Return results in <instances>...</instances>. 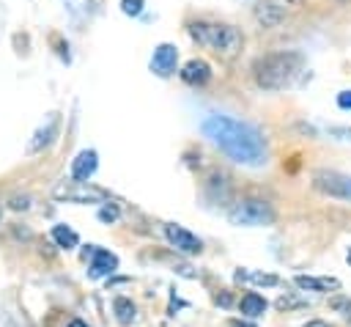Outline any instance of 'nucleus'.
I'll return each instance as SVG.
<instances>
[{"instance_id": "6e6552de", "label": "nucleus", "mask_w": 351, "mask_h": 327, "mask_svg": "<svg viewBox=\"0 0 351 327\" xmlns=\"http://www.w3.org/2000/svg\"><path fill=\"white\" fill-rule=\"evenodd\" d=\"M176 63H178V49L173 44H159L151 55V71L159 77H170L176 71Z\"/></svg>"}, {"instance_id": "ddd939ff", "label": "nucleus", "mask_w": 351, "mask_h": 327, "mask_svg": "<svg viewBox=\"0 0 351 327\" xmlns=\"http://www.w3.org/2000/svg\"><path fill=\"white\" fill-rule=\"evenodd\" d=\"M293 283L304 291H337L340 280L337 278H313V275H296Z\"/></svg>"}, {"instance_id": "aec40b11", "label": "nucleus", "mask_w": 351, "mask_h": 327, "mask_svg": "<svg viewBox=\"0 0 351 327\" xmlns=\"http://www.w3.org/2000/svg\"><path fill=\"white\" fill-rule=\"evenodd\" d=\"M307 302L304 300H299V297H291V294H285V297H280L277 300V308L280 311H291V308H304Z\"/></svg>"}, {"instance_id": "5701e85b", "label": "nucleus", "mask_w": 351, "mask_h": 327, "mask_svg": "<svg viewBox=\"0 0 351 327\" xmlns=\"http://www.w3.org/2000/svg\"><path fill=\"white\" fill-rule=\"evenodd\" d=\"M27 206H30V195H22V198H19V195H14V198H11V209H16V212H19V209H27Z\"/></svg>"}, {"instance_id": "7ed1b4c3", "label": "nucleus", "mask_w": 351, "mask_h": 327, "mask_svg": "<svg viewBox=\"0 0 351 327\" xmlns=\"http://www.w3.org/2000/svg\"><path fill=\"white\" fill-rule=\"evenodd\" d=\"M189 36L200 47L214 49L225 60L236 58L241 52V44H244V36L233 25H219V22H192L189 25Z\"/></svg>"}, {"instance_id": "2eb2a0df", "label": "nucleus", "mask_w": 351, "mask_h": 327, "mask_svg": "<svg viewBox=\"0 0 351 327\" xmlns=\"http://www.w3.org/2000/svg\"><path fill=\"white\" fill-rule=\"evenodd\" d=\"M239 308H241V313H244V316L255 319V316H263V313H266V300H263L261 294L250 291V294H244V297H241Z\"/></svg>"}, {"instance_id": "f257e3e1", "label": "nucleus", "mask_w": 351, "mask_h": 327, "mask_svg": "<svg viewBox=\"0 0 351 327\" xmlns=\"http://www.w3.org/2000/svg\"><path fill=\"white\" fill-rule=\"evenodd\" d=\"M200 132L233 162L239 165H250V168H258L266 162V140L263 135L247 124V121H239L233 115H219V113H211L203 118L200 124Z\"/></svg>"}, {"instance_id": "f8f14e48", "label": "nucleus", "mask_w": 351, "mask_h": 327, "mask_svg": "<svg viewBox=\"0 0 351 327\" xmlns=\"http://www.w3.org/2000/svg\"><path fill=\"white\" fill-rule=\"evenodd\" d=\"M118 269V258L110 253V250H101L96 247L93 250V261H90V278H107Z\"/></svg>"}, {"instance_id": "9d476101", "label": "nucleus", "mask_w": 351, "mask_h": 327, "mask_svg": "<svg viewBox=\"0 0 351 327\" xmlns=\"http://www.w3.org/2000/svg\"><path fill=\"white\" fill-rule=\"evenodd\" d=\"M252 14H255V19H258L263 27H274V25H280V22L285 19L282 5H277L274 0H261V3H255V5H252Z\"/></svg>"}, {"instance_id": "412c9836", "label": "nucleus", "mask_w": 351, "mask_h": 327, "mask_svg": "<svg viewBox=\"0 0 351 327\" xmlns=\"http://www.w3.org/2000/svg\"><path fill=\"white\" fill-rule=\"evenodd\" d=\"M250 280H255V283H261V286H277V283H280L277 275H263V272H252Z\"/></svg>"}, {"instance_id": "dca6fc26", "label": "nucleus", "mask_w": 351, "mask_h": 327, "mask_svg": "<svg viewBox=\"0 0 351 327\" xmlns=\"http://www.w3.org/2000/svg\"><path fill=\"white\" fill-rule=\"evenodd\" d=\"M52 239H55V242H58V247H63V250H71V247H77V245H80L77 231H71L69 225H52Z\"/></svg>"}, {"instance_id": "4468645a", "label": "nucleus", "mask_w": 351, "mask_h": 327, "mask_svg": "<svg viewBox=\"0 0 351 327\" xmlns=\"http://www.w3.org/2000/svg\"><path fill=\"white\" fill-rule=\"evenodd\" d=\"M58 115H49V121H47V126H41L36 135H33V140L27 143V151H41L44 146H49L52 143V137L58 135Z\"/></svg>"}, {"instance_id": "f03ea898", "label": "nucleus", "mask_w": 351, "mask_h": 327, "mask_svg": "<svg viewBox=\"0 0 351 327\" xmlns=\"http://www.w3.org/2000/svg\"><path fill=\"white\" fill-rule=\"evenodd\" d=\"M302 66H304L302 52L282 49V52H271V55L258 58L252 66V77L263 91H280L296 80Z\"/></svg>"}, {"instance_id": "a211bd4d", "label": "nucleus", "mask_w": 351, "mask_h": 327, "mask_svg": "<svg viewBox=\"0 0 351 327\" xmlns=\"http://www.w3.org/2000/svg\"><path fill=\"white\" fill-rule=\"evenodd\" d=\"M329 308H332L335 313H340L343 319H351V297L335 294V297H329Z\"/></svg>"}, {"instance_id": "9b49d317", "label": "nucleus", "mask_w": 351, "mask_h": 327, "mask_svg": "<svg viewBox=\"0 0 351 327\" xmlns=\"http://www.w3.org/2000/svg\"><path fill=\"white\" fill-rule=\"evenodd\" d=\"M181 80L189 82V85H203V82L211 80V66H208L203 58H192V60L184 63V69H181Z\"/></svg>"}, {"instance_id": "39448f33", "label": "nucleus", "mask_w": 351, "mask_h": 327, "mask_svg": "<svg viewBox=\"0 0 351 327\" xmlns=\"http://www.w3.org/2000/svg\"><path fill=\"white\" fill-rule=\"evenodd\" d=\"M55 198L69 201V203H99V201H107L110 192L101 187H93L88 181H66V184L55 187Z\"/></svg>"}, {"instance_id": "20e7f679", "label": "nucleus", "mask_w": 351, "mask_h": 327, "mask_svg": "<svg viewBox=\"0 0 351 327\" xmlns=\"http://www.w3.org/2000/svg\"><path fill=\"white\" fill-rule=\"evenodd\" d=\"M228 220L233 225L255 228V225H271L274 223V209L263 198H241L228 209Z\"/></svg>"}, {"instance_id": "cd10ccee", "label": "nucleus", "mask_w": 351, "mask_h": 327, "mask_svg": "<svg viewBox=\"0 0 351 327\" xmlns=\"http://www.w3.org/2000/svg\"><path fill=\"white\" fill-rule=\"evenodd\" d=\"M348 264H351V250H348Z\"/></svg>"}, {"instance_id": "0eeeda50", "label": "nucleus", "mask_w": 351, "mask_h": 327, "mask_svg": "<svg viewBox=\"0 0 351 327\" xmlns=\"http://www.w3.org/2000/svg\"><path fill=\"white\" fill-rule=\"evenodd\" d=\"M165 236H167V242L176 247V250H181V253H186V256H195V253H200V239L192 234V231H186L184 225H176V223H167L165 225Z\"/></svg>"}, {"instance_id": "f3484780", "label": "nucleus", "mask_w": 351, "mask_h": 327, "mask_svg": "<svg viewBox=\"0 0 351 327\" xmlns=\"http://www.w3.org/2000/svg\"><path fill=\"white\" fill-rule=\"evenodd\" d=\"M112 311H115V319L121 324H132L134 322V302L129 297H115L112 300Z\"/></svg>"}, {"instance_id": "6ab92c4d", "label": "nucleus", "mask_w": 351, "mask_h": 327, "mask_svg": "<svg viewBox=\"0 0 351 327\" xmlns=\"http://www.w3.org/2000/svg\"><path fill=\"white\" fill-rule=\"evenodd\" d=\"M118 217H121V212H118L115 203H104V206L99 209V220H101V223H115Z\"/></svg>"}, {"instance_id": "b1692460", "label": "nucleus", "mask_w": 351, "mask_h": 327, "mask_svg": "<svg viewBox=\"0 0 351 327\" xmlns=\"http://www.w3.org/2000/svg\"><path fill=\"white\" fill-rule=\"evenodd\" d=\"M337 107L340 110H351V91H340L337 93Z\"/></svg>"}, {"instance_id": "a878e982", "label": "nucleus", "mask_w": 351, "mask_h": 327, "mask_svg": "<svg viewBox=\"0 0 351 327\" xmlns=\"http://www.w3.org/2000/svg\"><path fill=\"white\" fill-rule=\"evenodd\" d=\"M230 327H255V324H250V322H239V319H233V322H230Z\"/></svg>"}, {"instance_id": "1a4fd4ad", "label": "nucleus", "mask_w": 351, "mask_h": 327, "mask_svg": "<svg viewBox=\"0 0 351 327\" xmlns=\"http://www.w3.org/2000/svg\"><path fill=\"white\" fill-rule=\"evenodd\" d=\"M99 168V154L93 148H82L71 159V181H88Z\"/></svg>"}, {"instance_id": "393cba45", "label": "nucleus", "mask_w": 351, "mask_h": 327, "mask_svg": "<svg viewBox=\"0 0 351 327\" xmlns=\"http://www.w3.org/2000/svg\"><path fill=\"white\" fill-rule=\"evenodd\" d=\"M304 327H332L329 322H321V319H313V322H307Z\"/></svg>"}, {"instance_id": "bb28decb", "label": "nucleus", "mask_w": 351, "mask_h": 327, "mask_svg": "<svg viewBox=\"0 0 351 327\" xmlns=\"http://www.w3.org/2000/svg\"><path fill=\"white\" fill-rule=\"evenodd\" d=\"M66 327H88V324H85V322H82V319H71V322H69V324H66Z\"/></svg>"}, {"instance_id": "423d86ee", "label": "nucleus", "mask_w": 351, "mask_h": 327, "mask_svg": "<svg viewBox=\"0 0 351 327\" xmlns=\"http://www.w3.org/2000/svg\"><path fill=\"white\" fill-rule=\"evenodd\" d=\"M313 187L318 192L329 195V198L351 203V176H346L340 170H315L313 173Z\"/></svg>"}, {"instance_id": "4be33fe9", "label": "nucleus", "mask_w": 351, "mask_h": 327, "mask_svg": "<svg viewBox=\"0 0 351 327\" xmlns=\"http://www.w3.org/2000/svg\"><path fill=\"white\" fill-rule=\"evenodd\" d=\"M121 8H123V14L137 16L143 11V0H121Z\"/></svg>"}]
</instances>
